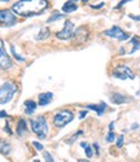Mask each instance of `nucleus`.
Segmentation results:
<instances>
[{
  "label": "nucleus",
  "instance_id": "5",
  "mask_svg": "<svg viewBox=\"0 0 140 162\" xmlns=\"http://www.w3.org/2000/svg\"><path fill=\"white\" fill-rule=\"evenodd\" d=\"M103 35L104 37H108V38H112V39H117L120 42H125V40H129L130 39V35L127 34L125 30H122L120 26H113L105 31H103Z\"/></svg>",
  "mask_w": 140,
  "mask_h": 162
},
{
  "label": "nucleus",
  "instance_id": "12",
  "mask_svg": "<svg viewBox=\"0 0 140 162\" xmlns=\"http://www.w3.org/2000/svg\"><path fill=\"white\" fill-rule=\"evenodd\" d=\"M52 100H53L52 92H43V94H40L38 96V105L39 106H46V105L52 103Z\"/></svg>",
  "mask_w": 140,
  "mask_h": 162
},
{
  "label": "nucleus",
  "instance_id": "21",
  "mask_svg": "<svg viewBox=\"0 0 140 162\" xmlns=\"http://www.w3.org/2000/svg\"><path fill=\"white\" fill-rule=\"evenodd\" d=\"M11 52H12V55H13V57L17 60V61H21V62H23L25 61V57H21V56L18 55V53L16 52V48H14L13 44H11Z\"/></svg>",
  "mask_w": 140,
  "mask_h": 162
},
{
  "label": "nucleus",
  "instance_id": "29",
  "mask_svg": "<svg viewBox=\"0 0 140 162\" xmlns=\"http://www.w3.org/2000/svg\"><path fill=\"white\" fill-rule=\"evenodd\" d=\"M43 156H44V158H46V161H48V162H53V161H55V160H53V157L49 154L48 152H44Z\"/></svg>",
  "mask_w": 140,
  "mask_h": 162
},
{
  "label": "nucleus",
  "instance_id": "27",
  "mask_svg": "<svg viewBox=\"0 0 140 162\" xmlns=\"http://www.w3.org/2000/svg\"><path fill=\"white\" fill-rule=\"evenodd\" d=\"M32 145H34V148L37 149V151H43V149H44V147L40 143H38V142H32Z\"/></svg>",
  "mask_w": 140,
  "mask_h": 162
},
{
  "label": "nucleus",
  "instance_id": "15",
  "mask_svg": "<svg viewBox=\"0 0 140 162\" xmlns=\"http://www.w3.org/2000/svg\"><path fill=\"white\" fill-rule=\"evenodd\" d=\"M16 132L18 136H23V135L27 132V123H26V121L23 118H21L18 121V123H17Z\"/></svg>",
  "mask_w": 140,
  "mask_h": 162
},
{
  "label": "nucleus",
  "instance_id": "9",
  "mask_svg": "<svg viewBox=\"0 0 140 162\" xmlns=\"http://www.w3.org/2000/svg\"><path fill=\"white\" fill-rule=\"evenodd\" d=\"M73 32H74V23L73 21H66L65 22V26L61 31L56 32V38L60 39V40H69L73 37Z\"/></svg>",
  "mask_w": 140,
  "mask_h": 162
},
{
  "label": "nucleus",
  "instance_id": "10",
  "mask_svg": "<svg viewBox=\"0 0 140 162\" xmlns=\"http://www.w3.org/2000/svg\"><path fill=\"white\" fill-rule=\"evenodd\" d=\"M17 21L16 13L13 11L8 9H0V23L5 26H13Z\"/></svg>",
  "mask_w": 140,
  "mask_h": 162
},
{
  "label": "nucleus",
  "instance_id": "18",
  "mask_svg": "<svg viewBox=\"0 0 140 162\" xmlns=\"http://www.w3.org/2000/svg\"><path fill=\"white\" fill-rule=\"evenodd\" d=\"M51 35V31L48 27H42L39 34L35 37V40H46V39H48Z\"/></svg>",
  "mask_w": 140,
  "mask_h": 162
},
{
  "label": "nucleus",
  "instance_id": "19",
  "mask_svg": "<svg viewBox=\"0 0 140 162\" xmlns=\"http://www.w3.org/2000/svg\"><path fill=\"white\" fill-rule=\"evenodd\" d=\"M130 43L134 44V48L129 52L130 55H132V53H135L136 51H138L139 48H140V39L138 37H132V38H131V40H130Z\"/></svg>",
  "mask_w": 140,
  "mask_h": 162
},
{
  "label": "nucleus",
  "instance_id": "31",
  "mask_svg": "<svg viewBox=\"0 0 140 162\" xmlns=\"http://www.w3.org/2000/svg\"><path fill=\"white\" fill-rule=\"evenodd\" d=\"M92 148L95 149V152H96V154H97V156L100 154V152H99V144H97V143H95L94 145H92Z\"/></svg>",
  "mask_w": 140,
  "mask_h": 162
},
{
  "label": "nucleus",
  "instance_id": "8",
  "mask_svg": "<svg viewBox=\"0 0 140 162\" xmlns=\"http://www.w3.org/2000/svg\"><path fill=\"white\" fill-rule=\"evenodd\" d=\"M12 66H13V64H12L9 55L7 53V51L4 48V42L0 39V69L1 70H8Z\"/></svg>",
  "mask_w": 140,
  "mask_h": 162
},
{
  "label": "nucleus",
  "instance_id": "17",
  "mask_svg": "<svg viewBox=\"0 0 140 162\" xmlns=\"http://www.w3.org/2000/svg\"><path fill=\"white\" fill-rule=\"evenodd\" d=\"M77 9H78V5H77L73 0H69V1H66L62 5V12H65V13H73V12H75Z\"/></svg>",
  "mask_w": 140,
  "mask_h": 162
},
{
  "label": "nucleus",
  "instance_id": "38",
  "mask_svg": "<svg viewBox=\"0 0 140 162\" xmlns=\"http://www.w3.org/2000/svg\"><path fill=\"white\" fill-rule=\"evenodd\" d=\"M1 1H5V3H7V1H9V0H1Z\"/></svg>",
  "mask_w": 140,
  "mask_h": 162
},
{
  "label": "nucleus",
  "instance_id": "36",
  "mask_svg": "<svg viewBox=\"0 0 140 162\" xmlns=\"http://www.w3.org/2000/svg\"><path fill=\"white\" fill-rule=\"evenodd\" d=\"M86 145H87V143H84V142H83V143H80V147H82V148H84Z\"/></svg>",
  "mask_w": 140,
  "mask_h": 162
},
{
  "label": "nucleus",
  "instance_id": "30",
  "mask_svg": "<svg viewBox=\"0 0 140 162\" xmlns=\"http://www.w3.org/2000/svg\"><path fill=\"white\" fill-rule=\"evenodd\" d=\"M4 131H5V132H7L8 135H12V134H13V132H12V130H11V128H9V123H8V122H7V123H5Z\"/></svg>",
  "mask_w": 140,
  "mask_h": 162
},
{
  "label": "nucleus",
  "instance_id": "7",
  "mask_svg": "<svg viewBox=\"0 0 140 162\" xmlns=\"http://www.w3.org/2000/svg\"><path fill=\"white\" fill-rule=\"evenodd\" d=\"M113 77L117 79H135V74L131 71V69L126 65H118L113 69Z\"/></svg>",
  "mask_w": 140,
  "mask_h": 162
},
{
  "label": "nucleus",
  "instance_id": "32",
  "mask_svg": "<svg viewBox=\"0 0 140 162\" xmlns=\"http://www.w3.org/2000/svg\"><path fill=\"white\" fill-rule=\"evenodd\" d=\"M129 17L134 21H140V16H135V14H129Z\"/></svg>",
  "mask_w": 140,
  "mask_h": 162
},
{
  "label": "nucleus",
  "instance_id": "25",
  "mask_svg": "<svg viewBox=\"0 0 140 162\" xmlns=\"http://www.w3.org/2000/svg\"><path fill=\"white\" fill-rule=\"evenodd\" d=\"M123 143H125L123 135H120V136L117 137V148H122V147H123Z\"/></svg>",
  "mask_w": 140,
  "mask_h": 162
},
{
  "label": "nucleus",
  "instance_id": "14",
  "mask_svg": "<svg viewBox=\"0 0 140 162\" xmlns=\"http://www.w3.org/2000/svg\"><path fill=\"white\" fill-rule=\"evenodd\" d=\"M23 106H25V113L27 116H31L32 113L37 110L38 108V104L35 103L34 100H26L25 103H23Z\"/></svg>",
  "mask_w": 140,
  "mask_h": 162
},
{
  "label": "nucleus",
  "instance_id": "33",
  "mask_svg": "<svg viewBox=\"0 0 140 162\" xmlns=\"http://www.w3.org/2000/svg\"><path fill=\"white\" fill-rule=\"evenodd\" d=\"M86 116H87V112H86V110H82V112H79V119H83Z\"/></svg>",
  "mask_w": 140,
  "mask_h": 162
},
{
  "label": "nucleus",
  "instance_id": "34",
  "mask_svg": "<svg viewBox=\"0 0 140 162\" xmlns=\"http://www.w3.org/2000/svg\"><path fill=\"white\" fill-rule=\"evenodd\" d=\"M7 117H8V114L5 110H0V118H7Z\"/></svg>",
  "mask_w": 140,
  "mask_h": 162
},
{
  "label": "nucleus",
  "instance_id": "2",
  "mask_svg": "<svg viewBox=\"0 0 140 162\" xmlns=\"http://www.w3.org/2000/svg\"><path fill=\"white\" fill-rule=\"evenodd\" d=\"M30 127L31 131L37 135L39 139H46L49 134V126L47 119L43 116H39L37 118H31L30 119Z\"/></svg>",
  "mask_w": 140,
  "mask_h": 162
},
{
  "label": "nucleus",
  "instance_id": "22",
  "mask_svg": "<svg viewBox=\"0 0 140 162\" xmlns=\"http://www.w3.org/2000/svg\"><path fill=\"white\" fill-rule=\"evenodd\" d=\"M80 135H83V131H82V130L77 131V132H75V134H74V135H73V136H71V137H70V140H69V142H68V143H69V144H73V143H74V142H75V140H77V139H78V137L80 136Z\"/></svg>",
  "mask_w": 140,
  "mask_h": 162
},
{
  "label": "nucleus",
  "instance_id": "26",
  "mask_svg": "<svg viewBox=\"0 0 140 162\" xmlns=\"http://www.w3.org/2000/svg\"><path fill=\"white\" fill-rule=\"evenodd\" d=\"M90 7L92 8V9H101V8H104L105 7V3H99V4H91Z\"/></svg>",
  "mask_w": 140,
  "mask_h": 162
},
{
  "label": "nucleus",
  "instance_id": "4",
  "mask_svg": "<svg viewBox=\"0 0 140 162\" xmlns=\"http://www.w3.org/2000/svg\"><path fill=\"white\" fill-rule=\"evenodd\" d=\"M73 119H74V114L71 110H60V112H57L53 116L52 122L56 128H62L66 125H69Z\"/></svg>",
  "mask_w": 140,
  "mask_h": 162
},
{
  "label": "nucleus",
  "instance_id": "28",
  "mask_svg": "<svg viewBox=\"0 0 140 162\" xmlns=\"http://www.w3.org/2000/svg\"><path fill=\"white\" fill-rule=\"evenodd\" d=\"M129 1H132V0H121V1L118 3V5H115V8H114V9H120L121 7H123V5L126 4V3H129Z\"/></svg>",
  "mask_w": 140,
  "mask_h": 162
},
{
  "label": "nucleus",
  "instance_id": "23",
  "mask_svg": "<svg viewBox=\"0 0 140 162\" xmlns=\"http://www.w3.org/2000/svg\"><path fill=\"white\" fill-rule=\"evenodd\" d=\"M84 153H86V156H87V158H91L92 156H94V151H92V147L86 145V147H84Z\"/></svg>",
  "mask_w": 140,
  "mask_h": 162
},
{
  "label": "nucleus",
  "instance_id": "24",
  "mask_svg": "<svg viewBox=\"0 0 140 162\" xmlns=\"http://www.w3.org/2000/svg\"><path fill=\"white\" fill-rule=\"evenodd\" d=\"M105 140L108 143H113L115 140V135H114V132L113 131H109V134L106 135V137H105Z\"/></svg>",
  "mask_w": 140,
  "mask_h": 162
},
{
  "label": "nucleus",
  "instance_id": "37",
  "mask_svg": "<svg viewBox=\"0 0 140 162\" xmlns=\"http://www.w3.org/2000/svg\"><path fill=\"white\" fill-rule=\"evenodd\" d=\"M80 1H82V3H87L88 0H80Z\"/></svg>",
  "mask_w": 140,
  "mask_h": 162
},
{
  "label": "nucleus",
  "instance_id": "35",
  "mask_svg": "<svg viewBox=\"0 0 140 162\" xmlns=\"http://www.w3.org/2000/svg\"><path fill=\"white\" fill-rule=\"evenodd\" d=\"M114 130V122H110L109 123V131H113Z\"/></svg>",
  "mask_w": 140,
  "mask_h": 162
},
{
  "label": "nucleus",
  "instance_id": "13",
  "mask_svg": "<svg viewBox=\"0 0 140 162\" xmlns=\"http://www.w3.org/2000/svg\"><path fill=\"white\" fill-rule=\"evenodd\" d=\"M86 109H88V110H94V112H96V114L101 117L105 113V110H106V104L105 103H100V104H88V105H86Z\"/></svg>",
  "mask_w": 140,
  "mask_h": 162
},
{
  "label": "nucleus",
  "instance_id": "1",
  "mask_svg": "<svg viewBox=\"0 0 140 162\" xmlns=\"http://www.w3.org/2000/svg\"><path fill=\"white\" fill-rule=\"evenodd\" d=\"M48 7V0H18L12 5V11L21 17H34L42 14Z\"/></svg>",
  "mask_w": 140,
  "mask_h": 162
},
{
  "label": "nucleus",
  "instance_id": "6",
  "mask_svg": "<svg viewBox=\"0 0 140 162\" xmlns=\"http://www.w3.org/2000/svg\"><path fill=\"white\" fill-rule=\"evenodd\" d=\"M88 38H90V30H88V27L87 26H80L77 30H74L71 40H73V43L75 46H78V44L86 43L88 40Z\"/></svg>",
  "mask_w": 140,
  "mask_h": 162
},
{
  "label": "nucleus",
  "instance_id": "39",
  "mask_svg": "<svg viewBox=\"0 0 140 162\" xmlns=\"http://www.w3.org/2000/svg\"><path fill=\"white\" fill-rule=\"evenodd\" d=\"M73 1H80V0H73Z\"/></svg>",
  "mask_w": 140,
  "mask_h": 162
},
{
  "label": "nucleus",
  "instance_id": "16",
  "mask_svg": "<svg viewBox=\"0 0 140 162\" xmlns=\"http://www.w3.org/2000/svg\"><path fill=\"white\" fill-rule=\"evenodd\" d=\"M12 152V147L11 144L7 142V140H3L0 139V153H1L3 156H9Z\"/></svg>",
  "mask_w": 140,
  "mask_h": 162
},
{
  "label": "nucleus",
  "instance_id": "11",
  "mask_svg": "<svg viewBox=\"0 0 140 162\" xmlns=\"http://www.w3.org/2000/svg\"><path fill=\"white\" fill-rule=\"evenodd\" d=\"M110 101H112L113 104L115 105H122V104H127L131 101L130 97H127V96L120 94V92H115V94H113L110 96Z\"/></svg>",
  "mask_w": 140,
  "mask_h": 162
},
{
  "label": "nucleus",
  "instance_id": "3",
  "mask_svg": "<svg viewBox=\"0 0 140 162\" xmlns=\"http://www.w3.org/2000/svg\"><path fill=\"white\" fill-rule=\"evenodd\" d=\"M16 92H17V85L14 82L8 80V82L3 83L1 87H0V105L8 104L9 101H12Z\"/></svg>",
  "mask_w": 140,
  "mask_h": 162
},
{
  "label": "nucleus",
  "instance_id": "20",
  "mask_svg": "<svg viewBox=\"0 0 140 162\" xmlns=\"http://www.w3.org/2000/svg\"><path fill=\"white\" fill-rule=\"evenodd\" d=\"M62 18H64V14L58 13V12H55V13L51 14V17L47 20V23H52V22H55V21H58V20H62Z\"/></svg>",
  "mask_w": 140,
  "mask_h": 162
}]
</instances>
